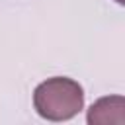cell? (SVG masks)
<instances>
[{
    "instance_id": "2",
    "label": "cell",
    "mask_w": 125,
    "mask_h": 125,
    "mask_svg": "<svg viewBox=\"0 0 125 125\" xmlns=\"http://www.w3.org/2000/svg\"><path fill=\"white\" fill-rule=\"evenodd\" d=\"M123 107L121 96L100 98L88 109V123H123Z\"/></svg>"
},
{
    "instance_id": "1",
    "label": "cell",
    "mask_w": 125,
    "mask_h": 125,
    "mask_svg": "<svg viewBox=\"0 0 125 125\" xmlns=\"http://www.w3.org/2000/svg\"><path fill=\"white\" fill-rule=\"evenodd\" d=\"M33 107L47 121H68L84 107L82 86L66 76H53L33 90Z\"/></svg>"
},
{
    "instance_id": "3",
    "label": "cell",
    "mask_w": 125,
    "mask_h": 125,
    "mask_svg": "<svg viewBox=\"0 0 125 125\" xmlns=\"http://www.w3.org/2000/svg\"><path fill=\"white\" fill-rule=\"evenodd\" d=\"M115 2H117V4H123V2H125V0H115Z\"/></svg>"
}]
</instances>
